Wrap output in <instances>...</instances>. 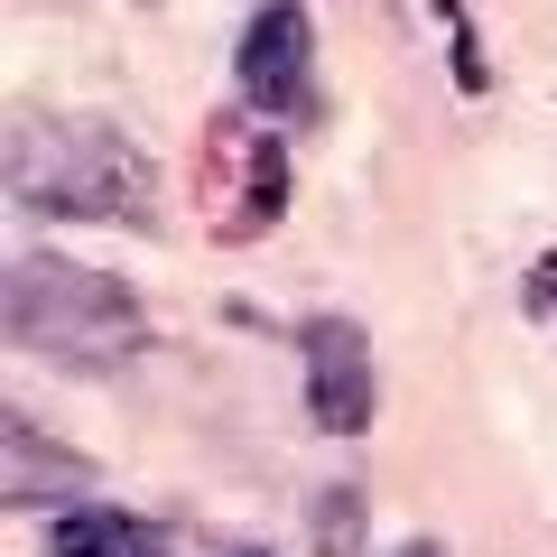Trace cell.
<instances>
[{"mask_svg": "<svg viewBox=\"0 0 557 557\" xmlns=\"http://www.w3.org/2000/svg\"><path fill=\"white\" fill-rule=\"evenodd\" d=\"M0 317H10L20 354L57 362V372H121L149 344V317L112 270H75V260H47V251L10 260Z\"/></svg>", "mask_w": 557, "mask_h": 557, "instance_id": "cell-1", "label": "cell"}, {"mask_svg": "<svg viewBox=\"0 0 557 557\" xmlns=\"http://www.w3.org/2000/svg\"><path fill=\"white\" fill-rule=\"evenodd\" d=\"M0 177L47 223H149V159L112 121H20Z\"/></svg>", "mask_w": 557, "mask_h": 557, "instance_id": "cell-2", "label": "cell"}, {"mask_svg": "<svg viewBox=\"0 0 557 557\" xmlns=\"http://www.w3.org/2000/svg\"><path fill=\"white\" fill-rule=\"evenodd\" d=\"M298 362H307V409H317V428L325 437H362V428H372V399H381L372 335L344 325V317H317L298 335Z\"/></svg>", "mask_w": 557, "mask_h": 557, "instance_id": "cell-3", "label": "cell"}, {"mask_svg": "<svg viewBox=\"0 0 557 557\" xmlns=\"http://www.w3.org/2000/svg\"><path fill=\"white\" fill-rule=\"evenodd\" d=\"M242 94L260 112H307V94H317V20L298 0H270L242 28Z\"/></svg>", "mask_w": 557, "mask_h": 557, "instance_id": "cell-4", "label": "cell"}, {"mask_svg": "<svg viewBox=\"0 0 557 557\" xmlns=\"http://www.w3.org/2000/svg\"><path fill=\"white\" fill-rule=\"evenodd\" d=\"M94 493V465L75 456V446H47L38 418H0V502H20V511H38V502H75Z\"/></svg>", "mask_w": 557, "mask_h": 557, "instance_id": "cell-5", "label": "cell"}, {"mask_svg": "<svg viewBox=\"0 0 557 557\" xmlns=\"http://www.w3.org/2000/svg\"><path fill=\"white\" fill-rule=\"evenodd\" d=\"M57 557H168V530H149V520L131 511H102V502H75V511H57Z\"/></svg>", "mask_w": 557, "mask_h": 557, "instance_id": "cell-6", "label": "cell"}, {"mask_svg": "<svg viewBox=\"0 0 557 557\" xmlns=\"http://www.w3.org/2000/svg\"><path fill=\"white\" fill-rule=\"evenodd\" d=\"M354 502L362 493H325V548L335 557H354Z\"/></svg>", "mask_w": 557, "mask_h": 557, "instance_id": "cell-7", "label": "cell"}, {"mask_svg": "<svg viewBox=\"0 0 557 557\" xmlns=\"http://www.w3.org/2000/svg\"><path fill=\"white\" fill-rule=\"evenodd\" d=\"M520 307H530V317H548V307H557V251H548V260L530 270V288H520Z\"/></svg>", "mask_w": 557, "mask_h": 557, "instance_id": "cell-8", "label": "cell"}, {"mask_svg": "<svg viewBox=\"0 0 557 557\" xmlns=\"http://www.w3.org/2000/svg\"><path fill=\"white\" fill-rule=\"evenodd\" d=\"M399 557H437V548H428V539H418V548H399Z\"/></svg>", "mask_w": 557, "mask_h": 557, "instance_id": "cell-9", "label": "cell"}, {"mask_svg": "<svg viewBox=\"0 0 557 557\" xmlns=\"http://www.w3.org/2000/svg\"><path fill=\"white\" fill-rule=\"evenodd\" d=\"M242 557H270V548H242Z\"/></svg>", "mask_w": 557, "mask_h": 557, "instance_id": "cell-10", "label": "cell"}]
</instances>
